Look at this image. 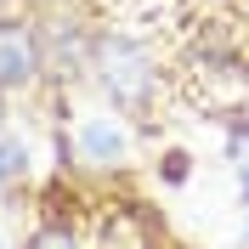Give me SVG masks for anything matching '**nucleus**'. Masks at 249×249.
<instances>
[{
  "mask_svg": "<svg viewBox=\"0 0 249 249\" xmlns=\"http://www.w3.org/2000/svg\"><path fill=\"white\" fill-rule=\"evenodd\" d=\"M91 85L102 91L119 119L130 124H147L159 113V96H164V57L147 34H130V29H96V46H91Z\"/></svg>",
  "mask_w": 249,
  "mask_h": 249,
  "instance_id": "obj_1",
  "label": "nucleus"
},
{
  "mask_svg": "<svg viewBox=\"0 0 249 249\" xmlns=\"http://www.w3.org/2000/svg\"><path fill=\"white\" fill-rule=\"evenodd\" d=\"M46 85V40L40 12L0 6V96H29Z\"/></svg>",
  "mask_w": 249,
  "mask_h": 249,
  "instance_id": "obj_2",
  "label": "nucleus"
},
{
  "mask_svg": "<svg viewBox=\"0 0 249 249\" xmlns=\"http://www.w3.org/2000/svg\"><path fill=\"white\" fill-rule=\"evenodd\" d=\"M40 40H46V79L51 85H74V79H91V46L96 29L79 12L57 6V12L40 17Z\"/></svg>",
  "mask_w": 249,
  "mask_h": 249,
  "instance_id": "obj_3",
  "label": "nucleus"
},
{
  "mask_svg": "<svg viewBox=\"0 0 249 249\" xmlns=\"http://www.w3.org/2000/svg\"><path fill=\"white\" fill-rule=\"evenodd\" d=\"M62 147H74V159L85 164V170H124L130 164V119H119V113H85V119L74 124V142H62Z\"/></svg>",
  "mask_w": 249,
  "mask_h": 249,
  "instance_id": "obj_4",
  "label": "nucleus"
},
{
  "mask_svg": "<svg viewBox=\"0 0 249 249\" xmlns=\"http://www.w3.org/2000/svg\"><path fill=\"white\" fill-rule=\"evenodd\" d=\"M29 176H34V147L17 130H0V193L29 187Z\"/></svg>",
  "mask_w": 249,
  "mask_h": 249,
  "instance_id": "obj_5",
  "label": "nucleus"
},
{
  "mask_svg": "<svg viewBox=\"0 0 249 249\" xmlns=\"http://www.w3.org/2000/svg\"><path fill=\"white\" fill-rule=\"evenodd\" d=\"M23 249H85V238H79L62 215H40L29 232H23Z\"/></svg>",
  "mask_w": 249,
  "mask_h": 249,
  "instance_id": "obj_6",
  "label": "nucleus"
},
{
  "mask_svg": "<svg viewBox=\"0 0 249 249\" xmlns=\"http://www.w3.org/2000/svg\"><path fill=\"white\" fill-rule=\"evenodd\" d=\"M227 159H232V176H238V193L249 204V119L227 124Z\"/></svg>",
  "mask_w": 249,
  "mask_h": 249,
  "instance_id": "obj_7",
  "label": "nucleus"
},
{
  "mask_svg": "<svg viewBox=\"0 0 249 249\" xmlns=\"http://www.w3.org/2000/svg\"><path fill=\"white\" fill-rule=\"evenodd\" d=\"M159 176H164L170 187H181L187 176H193V164H187V153H181V147H170V153H164V164H159Z\"/></svg>",
  "mask_w": 249,
  "mask_h": 249,
  "instance_id": "obj_8",
  "label": "nucleus"
},
{
  "mask_svg": "<svg viewBox=\"0 0 249 249\" xmlns=\"http://www.w3.org/2000/svg\"><path fill=\"white\" fill-rule=\"evenodd\" d=\"M6 102H12V96H0V130H6Z\"/></svg>",
  "mask_w": 249,
  "mask_h": 249,
  "instance_id": "obj_9",
  "label": "nucleus"
},
{
  "mask_svg": "<svg viewBox=\"0 0 249 249\" xmlns=\"http://www.w3.org/2000/svg\"><path fill=\"white\" fill-rule=\"evenodd\" d=\"M244 232H249V227H244Z\"/></svg>",
  "mask_w": 249,
  "mask_h": 249,
  "instance_id": "obj_10",
  "label": "nucleus"
},
{
  "mask_svg": "<svg viewBox=\"0 0 249 249\" xmlns=\"http://www.w3.org/2000/svg\"><path fill=\"white\" fill-rule=\"evenodd\" d=\"M0 249H6V244H0Z\"/></svg>",
  "mask_w": 249,
  "mask_h": 249,
  "instance_id": "obj_11",
  "label": "nucleus"
}]
</instances>
